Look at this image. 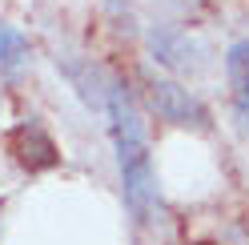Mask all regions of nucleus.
<instances>
[{
	"label": "nucleus",
	"mask_w": 249,
	"mask_h": 245,
	"mask_svg": "<svg viewBox=\"0 0 249 245\" xmlns=\"http://www.w3.org/2000/svg\"><path fill=\"white\" fill-rule=\"evenodd\" d=\"M108 117H113V141H117V165L124 181V197L137 209V217L149 221L153 213V165H149V145L141 129V113L129 97V88H113L108 93Z\"/></svg>",
	"instance_id": "f257e3e1"
},
{
	"label": "nucleus",
	"mask_w": 249,
	"mask_h": 245,
	"mask_svg": "<svg viewBox=\"0 0 249 245\" xmlns=\"http://www.w3.org/2000/svg\"><path fill=\"white\" fill-rule=\"evenodd\" d=\"M153 105H157V113L165 121H173V125H201L205 113L197 109V101L185 93L181 85H169V81H153Z\"/></svg>",
	"instance_id": "f03ea898"
},
{
	"label": "nucleus",
	"mask_w": 249,
	"mask_h": 245,
	"mask_svg": "<svg viewBox=\"0 0 249 245\" xmlns=\"http://www.w3.org/2000/svg\"><path fill=\"white\" fill-rule=\"evenodd\" d=\"M225 69H229V88H233V105L249 129V40H237L225 56Z\"/></svg>",
	"instance_id": "7ed1b4c3"
},
{
	"label": "nucleus",
	"mask_w": 249,
	"mask_h": 245,
	"mask_svg": "<svg viewBox=\"0 0 249 245\" xmlns=\"http://www.w3.org/2000/svg\"><path fill=\"white\" fill-rule=\"evenodd\" d=\"M20 56H24V40L12 33V28H0V65H4V69H17Z\"/></svg>",
	"instance_id": "20e7f679"
}]
</instances>
